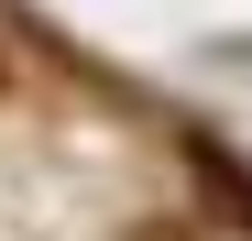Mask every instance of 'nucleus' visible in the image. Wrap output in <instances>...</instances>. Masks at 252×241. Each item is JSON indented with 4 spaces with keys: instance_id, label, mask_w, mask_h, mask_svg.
Segmentation results:
<instances>
[{
    "instance_id": "f03ea898",
    "label": "nucleus",
    "mask_w": 252,
    "mask_h": 241,
    "mask_svg": "<svg viewBox=\"0 0 252 241\" xmlns=\"http://www.w3.org/2000/svg\"><path fill=\"white\" fill-rule=\"evenodd\" d=\"M132 241H187V230H164V219H143V230H132Z\"/></svg>"
},
{
    "instance_id": "7ed1b4c3",
    "label": "nucleus",
    "mask_w": 252,
    "mask_h": 241,
    "mask_svg": "<svg viewBox=\"0 0 252 241\" xmlns=\"http://www.w3.org/2000/svg\"><path fill=\"white\" fill-rule=\"evenodd\" d=\"M0 88H11V55H0Z\"/></svg>"
},
{
    "instance_id": "f257e3e1",
    "label": "nucleus",
    "mask_w": 252,
    "mask_h": 241,
    "mask_svg": "<svg viewBox=\"0 0 252 241\" xmlns=\"http://www.w3.org/2000/svg\"><path fill=\"white\" fill-rule=\"evenodd\" d=\"M187 153H197V176H208V186H220V197H230V219L252 230V176L230 165V153H220V143H187Z\"/></svg>"
}]
</instances>
